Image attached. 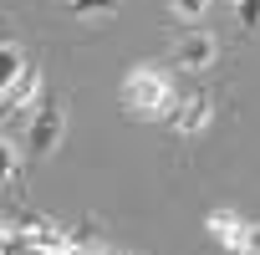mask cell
<instances>
[{
	"label": "cell",
	"instance_id": "obj_1",
	"mask_svg": "<svg viewBox=\"0 0 260 255\" xmlns=\"http://www.w3.org/2000/svg\"><path fill=\"white\" fill-rule=\"evenodd\" d=\"M122 97H127V107H133L138 117H158L174 102V87H169V77L158 67H133L127 82H122Z\"/></svg>",
	"mask_w": 260,
	"mask_h": 255
},
{
	"label": "cell",
	"instance_id": "obj_2",
	"mask_svg": "<svg viewBox=\"0 0 260 255\" xmlns=\"http://www.w3.org/2000/svg\"><path fill=\"white\" fill-rule=\"evenodd\" d=\"M204 230H209V235L219 240V250H230V255H260V219L214 209V214L204 219Z\"/></svg>",
	"mask_w": 260,
	"mask_h": 255
},
{
	"label": "cell",
	"instance_id": "obj_3",
	"mask_svg": "<svg viewBox=\"0 0 260 255\" xmlns=\"http://www.w3.org/2000/svg\"><path fill=\"white\" fill-rule=\"evenodd\" d=\"M61 138H67V102H61V97H46L41 112L31 117V153L46 158V153L61 148Z\"/></svg>",
	"mask_w": 260,
	"mask_h": 255
},
{
	"label": "cell",
	"instance_id": "obj_4",
	"mask_svg": "<svg viewBox=\"0 0 260 255\" xmlns=\"http://www.w3.org/2000/svg\"><path fill=\"white\" fill-rule=\"evenodd\" d=\"M214 56H219V41H214V31H189V36H179V46H174V67H184V72H204V67H214Z\"/></svg>",
	"mask_w": 260,
	"mask_h": 255
},
{
	"label": "cell",
	"instance_id": "obj_5",
	"mask_svg": "<svg viewBox=\"0 0 260 255\" xmlns=\"http://www.w3.org/2000/svg\"><path fill=\"white\" fill-rule=\"evenodd\" d=\"M209 122H214V92H194L174 107V133L179 138H199Z\"/></svg>",
	"mask_w": 260,
	"mask_h": 255
},
{
	"label": "cell",
	"instance_id": "obj_6",
	"mask_svg": "<svg viewBox=\"0 0 260 255\" xmlns=\"http://www.w3.org/2000/svg\"><path fill=\"white\" fill-rule=\"evenodd\" d=\"M31 97H41V72L21 67V72H16V82L6 87V107H26Z\"/></svg>",
	"mask_w": 260,
	"mask_h": 255
},
{
	"label": "cell",
	"instance_id": "obj_7",
	"mask_svg": "<svg viewBox=\"0 0 260 255\" xmlns=\"http://www.w3.org/2000/svg\"><path fill=\"white\" fill-rule=\"evenodd\" d=\"M16 72H21V56H16V46H11V41H0V92H6V87L16 82Z\"/></svg>",
	"mask_w": 260,
	"mask_h": 255
},
{
	"label": "cell",
	"instance_id": "obj_8",
	"mask_svg": "<svg viewBox=\"0 0 260 255\" xmlns=\"http://www.w3.org/2000/svg\"><path fill=\"white\" fill-rule=\"evenodd\" d=\"M72 11H77L82 21H102V16L117 11V0H72Z\"/></svg>",
	"mask_w": 260,
	"mask_h": 255
},
{
	"label": "cell",
	"instance_id": "obj_9",
	"mask_svg": "<svg viewBox=\"0 0 260 255\" xmlns=\"http://www.w3.org/2000/svg\"><path fill=\"white\" fill-rule=\"evenodd\" d=\"M169 11H174L179 21H189V26H199V16L209 11V0H169Z\"/></svg>",
	"mask_w": 260,
	"mask_h": 255
},
{
	"label": "cell",
	"instance_id": "obj_10",
	"mask_svg": "<svg viewBox=\"0 0 260 255\" xmlns=\"http://www.w3.org/2000/svg\"><path fill=\"white\" fill-rule=\"evenodd\" d=\"M11 179H16V143L0 138V189H6Z\"/></svg>",
	"mask_w": 260,
	"mask_h": 255
},
{
	"label": "cell",
	"instance_id": "obj_11",
	"mask_svg": "<svg viewBox=\"0 0 260 255\" xmlns=\"http://www.w3.org/2000/svg\"><path fill=\"white\" fill-rule=\"evenodd\" d=\"M235 16H240V31H260V0H240Z\"/></svg>",
	"mask_w": 260,
	"mask_h": 255
},
{
	"label": "cell",
	"instance_id": "obj_12",
	"mask_svg": "<svg viewBox=\"0 0 260 255\" xmlns=\"http://www.w3.org/2000/svg\"><path fill=\"white\" fill-rule=\"evenodd\" d=\"M230 6H240V0H230Z\"/></svg>",
	"mask_w": 260,
	"mask_h": 255
}]
</instances>
